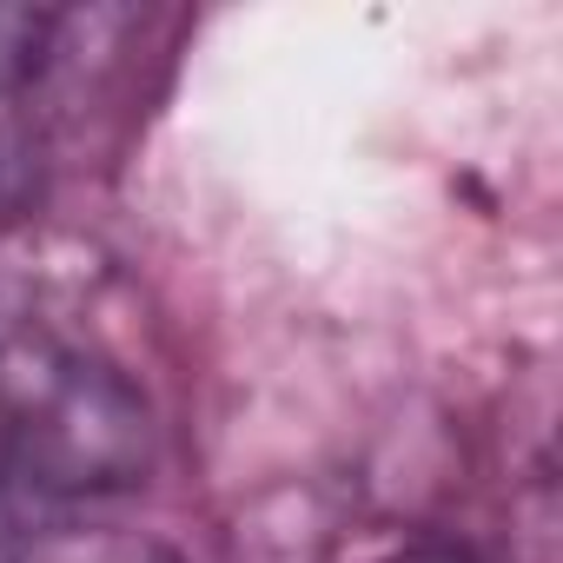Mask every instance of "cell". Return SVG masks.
Masks as SVG:
<instances>
[{"label":"cell","mask_w":563,"mask_h":563,"mask_svg":"<svg viewBox=\"0 0 563 563\" xmlns=\"http://www.w3.org/2000/svg\"><path fill=\"white\" fill-rule=\"evenodd\" d=\"M41 41H47V14H27V8H0V93L21 87L41 60Z\"/></svg>","instance_id":"cell-2"},{"label":"cell","mask_w":563,"mask_h":563,"mask_svg":"<svg viewBox=\"0 0 563 563\" xmlns=\"http://www.w3.org/2000/svg\"><path fill=\"white\" fill-rule=\"evenodd\" d=\"M153 471L140 385L80 339L0 312V504H74Z\"/></svg>","instance_id":"cell-1"}]
</instances>
